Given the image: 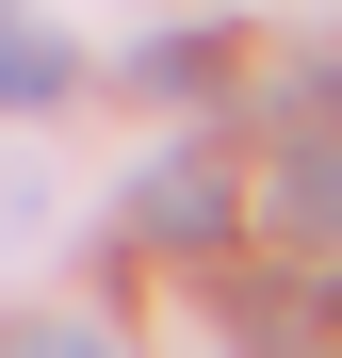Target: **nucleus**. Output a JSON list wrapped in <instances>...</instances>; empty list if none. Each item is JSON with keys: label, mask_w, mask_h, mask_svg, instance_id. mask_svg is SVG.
<instances>
[{"label": "nucleus", "mask_w": 342, "mask_h": 358, "mask_svg": "<svg viewBox=\"0 0 342 358\" xmlns=\"http://www.w3.org/2000/svg\"><path fill=\"white\" fill-rule=\"evenodd\" d=\"M261 228L294 261H342V114H310L294 147H277V179H261Z\"/></svg>", "instance_id": "nucleus-1"}, {"label": "nucleus", "mask_w": 342, "mask_h": 358, "mask_svg": "<svg viewBox=\"0 0 342 358\" xmlns=\"http://www.w3.org/2000/svg\"><path fill=\"white\" fill-rule=\"evenodd\" d=\"M0 358H114L98 326H33V342H0Z\"/></svg>", "instance_id": "nucleus-4"}, {"label": "nucleus", "mask_w": 342, "mask_h": 358, "mask_svg": "<svg viewBox=\"0 0 342 358\" xmlns=\"http://www.w3.org/2000/svg\"><path fill=\"white\" fill-rule=\"evenodd\" d=\"M147 245H228V163H212V147L147 179Z\"/></svg>", "instance_id": "nucleus-2"}, {"label": "nucleus", "mask_w": 342, "mask_h": 358, "mask_svg": "<svg viewBox=\"0 0 342 358\" xmlns=\"http://www.w3.org/2000/svg\"><path fill=\"white\" fill-rule=\"evenodd\" d=\"M33 98H66V49H49L17 0H0V114H33Z\"/></svg>", "instance_id": "nucleus-3"}]
</instances>
